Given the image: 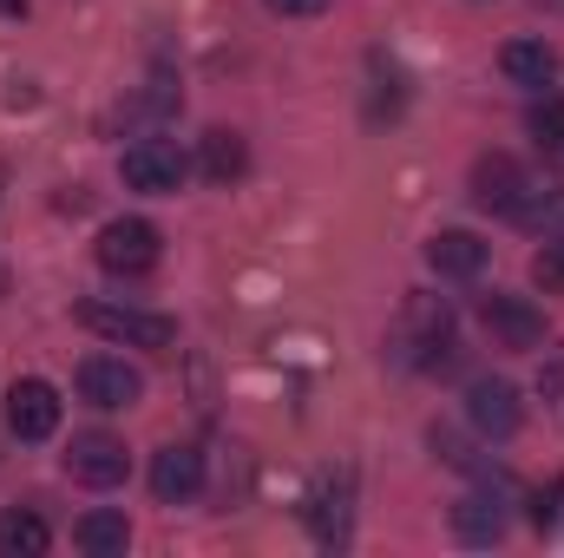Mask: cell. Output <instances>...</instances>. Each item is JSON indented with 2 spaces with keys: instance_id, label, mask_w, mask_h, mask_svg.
<instances>
[{
  "instance_id": "obj_1",
  "label": "cell",
  "mask_w": 564,
  "mask_h": 558,
  "mask_svg": "<svg viewBox=\"0 0 564 558\" xmlns=\"http://www.w3.org/2000/svg\"><path fill=\"white\" fill-rule=\"evenodd\" d=\"M388 355L401 368H440L453 355V309L440 296H408L401 315H394V335H388Z\"/></svg>"
},
{
  "instance_id": "obj_2",
  "label": "cell",
  "mask_w": 564,
  "mask_h": 558,
  "mask_svg": "<svg viewBox=\"0 0 564 558\" xmlns=\"http://www.w3.org/2000/svg\"><path fill=\"white\" fill-rule=\"evenodd\" d=\"M79 329H93L106 342H126V348H171L177 342V322L171 315L126 309V302H79Z\"/></svg>"
},
{
  "instance_id": "obj_3",
  "label": "cell",
  "mask_w": 564,
  "mask_h": 558,
  "mask_svg": "<svg viewBox=\"0 0 564 558\" xmlns=\"http://www.w3.org/2000/svg\"><path fill=\"white\" fill-rule=\"evenodd\" d=\"M158 257H164V237L144 217H119L99 230V270H112V277H144V270H158Z\"/></svg>"
},
{
  "instance_id": "obj_4",
  "label": "cell",
  "mask_w": 564,
  "mask_h": 558,
  "mask_svg": "<svg viewBox=\"0 0 564 558\" xmlns=\"http://www.w3.org/2000/svg\"><path fill=\"white\" fill-rule=\"evenodd\" d=\"M66 473H73L79 486H93V493L119 486V480H126V440H119V433H73Z\"/></svg>"
},
{
  "instance_id": "obj_5",
  "label": "cell",
  "mask_w": 564,
  "mask_h": 558,
  "mask_svg": "<svg viewBox=\"0 0 564 558\" xmlns=\"http://www.w3.org/2000/svg\"><path fill=\"white\" fill-rule=\"evenodd\" d=\"M119 171H126V184H132V191L164 197V191H177V184H184V171H191V164H184V151H177L171 139H139L126 158H119Z\"/></svg>"
},
{
  "instance_id": "obj_6",
  "label": "cell",
  "mask_w": 564,
  "mask_h": 558,
  "mask_svg": "<svg viewBox=\"0 0 564 558\" xmlns=\"http://www.w3.org/2000/svg\"><path fill=\"white\" fill-rule=\"evenodd\" d=\"M144 395V375L139 368H126L119 355H86L79 362V401H93V408H132Z\"/></svg>"
},
{
  "instance_id": "obj_7",
  "label": "cell",
  "mask_w": 564,
  "mask_h": 558,
  "mask_svg": "<svg viewBox=\"0 0 564 558\" xmlns=\"http://www.w3.org/2000/svg\"><path fill=\"white\" fill-rule=\"evenodd\" d=\"M479 322H486V335L499 342V348H539L545 342V315L525 302V296H486L479 302Z\"/></svg>"
},
{
  "instance_id": "obj_8",
  "label": "cell",
  "mask_w": 564,
  "mask_h": 558,
  "mask_svg": "<svg viewBox=\"0 0 564 558\" xmlns=\"http://www.w3.org/2000/svg\"><path fill=\"white\" fill-rule=\"evenodd\" d=\"M7 427H13V440H46V433L59 427V395H53V382H40V375L13 382V388H7Z\"/></svg>"
},
{
  "instance_id": "obj_9",
  "label": "cell",
  "mask_w": 564,
  "mask_h": 558,
  "mask_svg": "<svg viewBox=\"0 0 564 558\" xmlns=\"http://www.w3.org/2000/svg\"><path fill=\"white\" fill-rule=\"evenodd\" d=\"M151 493H158L164 506L197 500V493H204V453H197V447H158V453H151Z\"/></svg>"
},
{
  "instance_id": "obj_10",
  "label": "cell",
  "mask_w": 564,
  "mask_h": 558,
  "mask_svg": "<svg viewBox=\"0 0 564 558\" xmlns=\"http://www.w3.org/2000/svg\"><path fill=\"white\" fill-rule=\"evenodd\" d=\"M466 420L486 433V440H512L519 433V388L512 382H473L466 388Z\"/></svg>"
},
{
  "instance_id": "obj_11",
  "label": "cell",
  "mask_w": 564,
  "mask_h": 558,
  "mask_svg": "<svg viewBox=\"0 0 564 558\" xmlns=\"http://www.w3.org/2000/svg\"><path fill=\"white\" fill-rule=\"evenodd\" d=\"M525 171L506 158V151H492V158H479L473 164V197H479V211H499V217H512L519 204H525Z\"/></svg>"
},
{
  "instance_id": "obj_12",
  "label": "cell",
  "mask_w": 564,
  "mask_h": 558,
  "mask_svg": "<svg viewBox=\"0 0 564 558\" xmlns=\"http://www.w3.org/2000/svg\"><path fill=\"white\" fill-rule=\"evenodd\" d=\"M486 257H492V244L473 237V230H440V237L426 244V264H433L446 282H473L479 270H486Z\"/></svg>"
},
{
  "instance_id": "obj_13",
  "label": "cell",
  "mask_w": 564,
  "mask_h": 558,
  "mask_svg": "<svg viewBox=\"0 0 564 558\" xmlns=\"http://www.w3.org/2000/svg\"><path fill=\"white\" fill-rule=\"evenodd\" d=\"M453 539H466V546H499V539H506L499 500H492V493H466V500L453 506Z\"/></svg>"
},
{
  "instance_id": "obj_14",
  "label": "cell",
  "mask_w": 564,
  "mask_h": 558,
  "mask_svg": "<svg viewBox=\"0 0 564 558\" xmlns=\"http://www.w3.org/2000/svg\"><path fill=\"white\" fill-rule=\"evenodd\" d=\"M499 66H506L512 86H552V79H558V53H552L545 40H512V46L499 53Z\"/></svg>"
},
{
  "instance_id": "obj_15",
  "label": "cell",
  "mask_w": 564,
  "mask_h": 558,
  "mask_svg": "<svg viewBox=\"0 0 564 558\" xmlns=\"http://www.w3.org/2000/svg\"><path fill=\"white\" fill-rule=\"evenodd\" d=\"M243 171H250V151H243L237 132H224V126L204 132V178H210V184H237Z\"/></svg>"
},
{
  "instance_id": "obj_16",
  "label": "cell",
  "mask_w": 564,
  "mask_h": 558,
  "mask_svg": "<svg viewBox=\"0 0 564 558\" xmlns=\"http://www.w3.org/2000/svg\"><path fill=\"white\" fill-rule=\"evenodd\" d=\"M73 539H79L93 558H119L126 546H132V526H126V513H86Z\"/></svg>"
},
{
  "instance_id": "obj_17",
  "label": "cell",
  "mask_w": 564,
  "mask_h": 558,
  "mask_svg": "<svg viewBox=\"0 0 564 558\" xmlns=\"http://www.w3.org/2000/svg\"><path fill=\"white\" fill-rule=\"evenodd\" d=\"M46 546H53V533L40 513H0V552L7 558H40Z\"/></svg>"
},
{
  "instance_id": "obj_18",
  "label": "cell",
  "mask_w": 564,
  "mask_h": 558,
  "mask_svg": "<svg viewBox=\"0 0 564 558\" xmlns=\"http://www.w3.org/2000/svg\"><path fill=\"white\" fill-rule=\"evenodd\" d=\"M525 126H532V139H539V151H545V164L564 171V99H539Z\"/></svg>"
},
{
  "instance_id": "obj_19",
  "label": "cell",
  "mask_w": 564,
  "mask_h": 558,
  "mask_svg": "<svg viewBox=\"0 0 564 558\" xmlns=\"http://www.w3.org/2000/svg\"><path fill=\"white\" fill-rule=\"evenodd\" d=\"M302 519H308V533H315L322 546H341V539H348V506H341V493H335V500H328V493H315Z\"/></svg>"
},
{
  "instance_id": "obj_20",
  "label": "cell",
  "mask_w": 564,
  "mask_h": 558,
  "mask_svg": "<svg viewBox=\"0 0 564 558\" xmlns=\"http://www.w3.org/2000/svg\"><path fill=\"white\" fill-rule=\"evenodd\" d=\"M532 282L545 296H564V237H545V250L532 257Z\"/></svg>"
},
{
  "instance_id": "obj_21",
  "label": "cell",
  "mask_w": 564,
  "mask_h": 558,
  "mask_svg": "<svg viewBox=\"0 0 564 558\" xmlns=\"http://www.w3.org/2000/svg\"><path fill=\"white\" fill-rule=\"evenodd\" d=\"M164 112H177V93H164V86L139 93L132 106H119V119H126V126H139V119H164Z\"/></svg>"
},
{
  "instance_id": "obj_22",
  "label": "cell",
  "mask_w": 564,
  "mask_h": 558,
  "mask_svg": "<svg viewBox=\"0 0 564 558\" xmlns=\"http://www.w3.org/2000/svg\"><path fill=\"white\" fill-rule=\"evenodd\" d=\"M558 513H564V480H552V486L532 500V526H558Z\"/></svg>"
},
{
  "instance_id": "obj_23",
  "label": "cell",
  "mask_w": 564,
  "mask_h": 558,
  "mask_svg": "<svg viewBox=\"0 0 564 558\" xmlns=\"http://www.w3.org/2000/svg\"><path fill=\"white\" fill-rule=\"evenodd\" d=\"M270 13H282V20H315V13H328V0H270Z\"/></svg>"
},
{
  "instance_id": "obj_24",
  "label": "cell",
  "mask_w": 564,
  "mask_h": 558,
  "mask_svg": "<svg viewBox=\"0 0 564 558\" xmlns=\"http://www.w3.org/2000/svg\"><path fill=\"white\" fill-rule=\"evenodd\" d=\"M539 388H545V401H558V395H564V348L552 355V368L539 375Z\"/></svg>"
},
{
  "instance_id": "obj_25",
  "label": "cell",
  "mask_w": 564,
  "mask_h": 558,
  "mask_svg": "<svg viewBox=\"0 0 564 558\" xmlns=\"http://www.w3.org/2000/svg\"><path fill=\"white\" fill-rule=\"evenodd\" d=\"M0 13H7V20H20V13H26V0H0Z\"/></svg>"
}]
</instances>
